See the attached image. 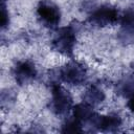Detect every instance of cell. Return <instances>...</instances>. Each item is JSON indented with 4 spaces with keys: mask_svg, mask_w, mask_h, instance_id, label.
I'll return each instance as SVG.
<instances>
[{
    "mask_svg": "<svg viewBox=\"0 0 134 134\" xmlns=\"http://www.w3.org/2000/svg\"><path fill=\"white\" fill-rule=\"evenodd\" d=\"M132 68H133V69H134V65H133V67H132Z\"/></svg>",
    "mask_w": 134,
    "mask_h": 134,
    "instance_id": "9a60e30c",
    "label": "cell"
},
{
    "mask_svg": "<svg viewBox=\"0 0 134 134\" xmlns=\"http://www.w3.org/2000/svg\"><path fill=\"white\" fill-rule=\"evenodd\" d=\"M61 132H63V133H81V132H83L82 122L79 121L77 119H75L74 117L71 119H68L62 126Z\"/></svg>",
    "mask_w": 134,
    "mask_h": 134,
    "instance_id": "7c38bea8",
    "label": "cell"
},
{
    "mask_svg": "<svg viewBox=\"0 0 134 134\" xmlns=\"http://www.w3.org/2000/svg\"><path fill=\"white\" fill-rule=\"evenodd\" d=\"M128 108H129L131 111L134 112V92H133V94L131 95V97H130L129 100H128Z\"/></svg>",
    "mask_w": 134,
    "mask_h": 134,
    "instance_id": "5bb4252c",
    "label": "cell"
},
{
    "mask_svg": "<svg viewBox=\"0 0 134 134\" xmlns=\"http://www.w3.org/2000/svg\"><path fill=\"white\" fill-rule=\"evenodd\" d=\"M58 79L68 85L79 86L85 83L87 79V70L82 63L72 61L59 69Z\"/></svg>",
    "mask_w": 134,
    "mask_h": 134,
    "instance_id": "7a4b0ae2",
    "label": "cell"
},
{
    "mask_svg": "<svg viewBox=\"0 0 134 134\" xmlns=\"http://www.w3.org/2000/svg\"><path fill=\"white\" fill-rule=\"evenodd\" d=\"M75 32L76 31L72 25L59 28L52 39V47L54 50L63 55L71 57L76 42Z\"/></svg>",
    "mask_w": 134,
    "mask_h": 134,
    "instance_id": "6da1fadb",
    "label": "cell"
},
{
    "mask_svg": "<svg viewBox=\"0 0 134 134\" xmlns=\"http://www.w3.org/2000/svg\"><path fill=\"white\" fill-rule=\"evenodd\" d=\"M51 110L57 115H65L73 108L72 96L68 90L63 88L60 84H52L51 86Z\"/></svg>",
    "mask_w": 134,
    "mask_h": 134,
    "instance_id": "3957f363",
    "label": "cell"
},
{
    "mask_svg": "<svg viewBox=\"0 0 134 134\" xmlns=\"http://www.w3.org/2000/svg\"><path fill=\"white\" fill-rule=\"evenodd\" d=\"M106 98V94L102 88L95 85H91L86 89V91L83 94V99L88 105L95 107L100 105Z\"/></svg>",
    "mask_w": 134,
    "mask_h": 134,
    "instance_id": "9c48e42d",
    "label": "cell"
},
{
    "mask_svg": "<svg viewBox=\"0 0 134 134\" xmlns=\"http://www.w3.org/2000/svg\"><path fill=\"white\" fill-rule=\"evenodd\" d=\"M39 21L47 28H55L61 21L60 8L49 0H42L37 7Z\"/></svg>",
    "mask_w": 134,
    "mask_h": 134,
    "instance_id": "277c9868",
    "label": "cell"
},
{
    "mask_svg": "<svg viewBox=\"0 0 134 134\" xmlns=\"http://www.w3.org/2000/svg\"><path fill=\"white\" fill-rule=\"evenodd\" d=\"M13 75L19 85H24L37 76V69L30 61H19L13 68Z\"/></svg>",
    "mask_w": 134,
    "mask_h": 134,
    "instance_id": "52a82bcc",
    "label": "cell"
},
{
    "mask_svg": "<svg viewBox=\"0 0 134 134\" xmlns=\"http://www.w3.org/2000/svg\"><path fill=\"white\" fill-rule=\"evenodd\" d=\"M134 92V80L127 77L121 80L118 84H117V93L125 97V98H130L131 95Z\"/></svg>",
    "mask_w": 134,
    "mask_h": 134,
    "instance_id": "8fae6325",
    "label": "cell"
},
{
    "mask_svg": "<svg viewBox=\"0 0 134 134\" xmlns=\"http://www.w3.org/2000/svg\"><path fill=\"white\" fill-rule=\"evenodd\" d=\"M1 18H0V22H1V28L4 29L7 25H8V22H9V19H8V13L6 10V7H5V3L4 2H1V14H0Z\"/></svg>",
    "mask_w": 134,
    "mask_h": 134,
    "instance_id": "4fadbf2b",
    "label": "cell"
},
{
    "mask_svg": "<svg viewBox=\"0 0 134 134\" xmlns=\"http://www.w3.org/2000/svg\"><path fill=\"white\" fill-rule=\"evenodd\" d=\"M73 111V117L77 119L79 121L83 122H90L93 116L95 115V112L93 110V107L88 105L87 103H81L75 105L72 108Z\"/></svg>",
    "mask_w": 134,
    "mask_h": 134,
    "instance_id": "30bf717a",
    "label": "cell"
},
{
    "mask_svg": "<svg viewBox=\"0 0 134 134\" xmlns=\"http://www.w3.org/2000/svg\"><path fill=\"white\" fill-rule=\"evenodd\" d=\"M119 39L125 43L134 42V9H128L119 18Z\"/></svg>",
    "mask_w": 134,
    "mask_h": 134,
    "instance_id": "ba28073f",
    "label": "cell"
},
{
    "mask_svg": "<svg viewBox=\"0 0 134 134\" xmlns=\"http://www.w3.org/2000/svg\"><path fill=\"white\" fill-rule=\"evenodd\" d=\"M90 124L99 131L103 132H115L121 125V117L117 114H108V115H98L95 113Z\"/></svg>",
    "mask_w": 134,
    "mask_h": 134,
    "instance_id": "8992f818",
    "label": "cell"
},
{
    "mask_svg": "<svg viewBox=\"0 0 134 134\" xmlns=\"http://www.w3.org/2000/svg\"><path fill=\"white\" fill-rule=\"evenodd\" d=\"M119 18L120 17L118 15V10L114 6L106 4L99 6L94 12H92L89 17V21L96 26L105 27L115 24L119 21Z\"/></svg>",
    "mask_w": 134,
    "mask_h": 134,
    "instance_id": "5b68a950",
    "label": "cell"
}]
</instances>
